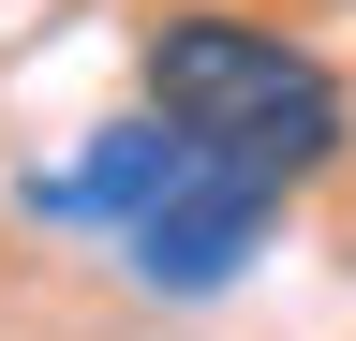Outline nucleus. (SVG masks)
Returning <instances> with one entry per match:
<instances>
[{
    "instance_id": "obj_3",
    "label": "nucleus",
    "mask_w": 356,
    "mask_h": 341,
    "mask_svg": "<svg viewBox=\"0 0 356 341\" xmlns=\"http://www.w3.org/2000/svg\"><path fill=\"white\" fill-rule=\"evenodd\" d=\"M341 15H356V0H341Z\"/></svg>"
},
{
    "instance_id": "obj_1",
    "label": "nucleus",
    "mask_w": 356,
    "mask_h": 341,
    "mask_svg": "<svg viewBox=\"0 0 356 341\" xmlns=\"http://www.w3.org/2000/svg\"><path fill=\"white\" fill-rule=\"evenodd\" d=\"M149 104L178 119L193 149L222 163H252V178H327L341 134H356V90L312 45H282V30H252V15H163L149 30Z\"/></svg>"
},
{
    "instance_id": "obj_2",
    "label": "nucleus",
    "mask_w": 356,
    "mask_h": 341,
    "mask_svg": "<svg viewBox=\"0 0 356 341\" xmlns=\"http://www.w3.org/2000/svg\"><path fill=\"white\" fill-rule=\"evenodd\" d=\"M267 208H282V178H252V163L193 149V178L149 193V208L119 223V267L149 282V297H222V282L267 252Z\"/></svg>"
}]
</instances>
